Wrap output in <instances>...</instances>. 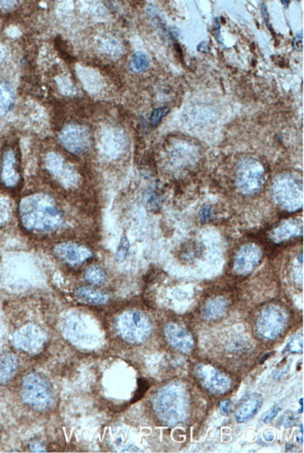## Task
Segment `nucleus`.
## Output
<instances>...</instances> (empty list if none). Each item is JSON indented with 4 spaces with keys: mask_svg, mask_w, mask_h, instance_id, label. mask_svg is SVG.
<instances>
[{
    "mask_svg": "<svg viewBox=\"0 0 304 453\" xmlns=\"http://www.w3.org/2000/svg\"><path fill=\"white\" fill-rule=\"evenodd\" d=\"M30 449L33 452H46L45 447L39 442L33 441L30 444Z\"/></svg>",
    "mask_w": 304,
    "mask_h": 453,
    "instance_id": "28",
    "label": "nucleus"
},
{
    "mask_svg": "<svg viewBox=\"0 0 304 453\" xmlns=\"http://www.w3.org/2000/svg\"><path fill=\"white\" fill-rule=\"evenodd\" d=\"M54 252L60 261L70 265H80L92 256L89 248L73 242L57 243L54 247Z\"/></svg>",
    "mask_w": 304,
    "mask_h": 453,
    "instance_id": "10",
    "label": "nucleus"
},
{
    "mask_svg": "<svg viewBox=\"0 0 304 453\" xmlns=\"http://www.w3.org/2000/svg\"><path fill=\"white\" fill-rule=\"evenodd\" d=\"M19 368V361L12 353L0 354V386L9 383Z\"/></svg>",
    "mask_w": 304,
    "mask_h": 453,
    "instance_id": "15",
    "label": "nucleus"
},
{
    "mask_svg": "<svg viewBox=\"0 0 304 453\" xmlns=\"http://www.w3.org/2000/svg\"><path fill=\"white\" fill-rule=\"evenodd\" d=\"M227 308V301L224 298L216 297L209 300L203 308V316L207 321H216L224 316Z\"/></svg>",
    "mask_w": 304,
    "mask_h": 453,
    "instance_id": "17",
    "label": "nucleus"
},
{
    "mask_svg": "<svg viewBox=\"0 0 304 453\" xmlns=\"http://www.w3.org/2000/svg\"><path fill=\"white\" fill-rule=\"evenodd\" d=\"M59 139L65 149L74 154L83 153L90 145V134L88 128L80 125H67L63 128Z\"/></svg>",
    "mask_w": 304,
    "mask_h": 453,
    "instance_id": "9",
    "label": "nucleus"
},
{
    "mask_svg": "<svg viewBox=\"0 0 304 453\" xmlns=\"http://www.w3.org/2000/svg\"><path fill=\"white\" fill-rule=\"evenodd\" d=\"M13 345L21 352L28 354L41 352L45 345L46 336L43 330L34 324H28L15 332L12 337Z\"/></svg>",
    "mask_w": 304,
    "mask_h": 453,
    "instance_id": "6",
    "label": "nucleus"
},
{
    "mask_svg": "<svg viewBox=\"0 0 304 453\" xmlns=\"http://www.w3.org/2000/svg\"><path fill=\"white\" fill-rule=\"evenodd\" d=\"M300 405H301V410H298V414H301L303 412V398H301Z\"/></svg>",
    "mask_w": 304,
    "mask_h": 453,
    "instance_id": "35",
    "label": "nucleus"
},
{
    "mask_svg": "<svg viewBox=\"0 0 304 453\" xmlns=\"http://www.w3.org/2000/svg\"><path fill=\"white\" fill-rule=\"evenodd\" d=\"M303 352V334H295L290 339L287 344L285 345L283 353H293V354H300Z\"/></svg>",
    "mask_w": 304,
    "mask_h": 453,
    "instance_id": "22",
    "label": "nucleus"
},
{
    "mask_svg": "<svg viewBox=\"0 0 304 453\" xmlns=\"http://www.w3.org/2000/svg\"><path fill=\"white\" fill-rule=\"evenodd\" d=\"M296 421L295 413L292 411L288 410L280 419V424L284 427H290L294 424Z\"/></svg>",
    "mask_w": 304,
    "mask_h": 453,
    "instance_id": "25",
    "label": "nucleus"
},
{
    "mask_svg": "<svg viewBox=\"0 0 304 453\" xmlns=\"http://www.w3.org/2000/svg\"><path fill=\"white\" fill-rule=\"evenodd\" d=\"M63 332L68 340L78 347L89 348L95 344V334L89 332L85 322L79 316H70L65 319Z\"/></svg>",
    "mask_w": 304,
    "mask_h": 453,
    "instance_id": "8",
    "label": "nucleus"
},
{
    "mask_svg": "<svg viewBox=\"0 0 304 453\" xmlns=\"http://www.w3.org/2000/svg\"><path fill=\"white\" fill-rule=\"evenodd\" d=\"M23 403L37 411H47L56 403V392L48 379L39 373L26 374L21 384Z\"/></svg>",
    "mask_w": 304,
    "mask_h": 453,
    "instance_id": "3",
    "label": "nucleus"
},
{
    "mask_svg": "<svg viewBox=\"0 0 304 453\" xmlns=\"http://www.w3.org/2000/svg\"><path fill=\"white\" fill-rule=\"evenodd\" d=\"M74 294L79 300L92 305H102L109 301L106 293L99 292L89 287H80L75 290Z\"/></svg>",
    "mask_w": 304,
    "mask_h": 453,
    "instance_id": "16",
    "label": "nucleus"
},
{
    "mask_svg": "<svg viewBox=\"0 0 304 453\" xmlns=\"http://www.w3.org/2000/svg\"><path fill=\"white\" fill-rule=\"evenodd\" d=\"M153 407L157 417L163 423L175 425L188 417V397L180 385L170 384L154 395Z\"/></svg>",
    "mask_w": 304,
    "mask_h": 453,
    "instance_id": "2",
    "label": "nucleus"
},
{
    "mask_svg": "<svg viewBox=\"0 0 304 453\" xmlns=\"http://www.w3.org/2000/svg\"><path fill=\"white\" fill-rule=\"evenodd\" d=\"M280 411H281V407L279 405H274V407H272L271 410L264 414L263 417H262V421L264 423H269L271 421H274L276 416L278 415Z\"/></svg>",
    "mask_w": 304,
    "mask_h": 453,
    "instance_id": "26",
    "label": "nucleus"
},
{
    "mask_svg": "<svg viewBox=\"0 0 304 453\" xmlns=\"http://www.w3.org/2000/svg\"><path fill=\"white\" fill-rule=\"evenodd\" d=\"M164 335L168 343L181 352L190 353L195 347L192 335L179 324H167L164 328Z\"/></svg>",
    "mask_w": 304,
    "mask_h": 453,
    "instance_id": "12",
    "label": "nucleus"
},
{
    "mask_svg": "<svg viewBox=\"0 0 304 453\" xmlns=\"http://www.w3.org/2000/svg\"><path fill=\"white\" fill-rule=\"evenodd\" d=\"M14 101V91L10 83L0 82V117H3L12 109Z\"/></svg>",
    "mask_w": 304,
    "mask_h": 453,
    "instance_id": "19",
    "label": "nucleus"
},
{
    "mask_svg": "<svg viewBox=\"0 0 304 453\" xmlns=\"http://www.w3.org/2000/svg\"><path fill=\"white\" fill-rule=\"evenodd\" d=\"M19 212L21 223L32 234H54L65 225V214L59 204L44 194H34L23 199Z\"/></svg>",
    "mask_w": 304,
    "mask_h": 453,
    "instance_id": "1",
    "label": "nucleus"
},
{
    "mask_svg": "<svg viewBox=\"0 0 304 453\" xmlns=\"http://www.w3.org/2000/svg\"><path fill=\"white\" fill-rule=\"evenodd\" d=\"M262 252L261 248L256 245H243L235 256L234 271L241 276L252 273L261 261Z\"/></svg>",
    "mask_w": 304,
    "mask_h": 453,
    "instance_id": "11",
    "label": "nucleus"
},
{
    "mask_svg": "<svg viewBox=\"0 0 304 453\" xmlns=\"http://www.w3.org/2000/svg\"><path fill=\"white\" fill-rule=\"evenodd\" d=\"M85 279L89 284L93 285V286H101L106 281V274L101 267L91 265L85 270Z\"/></svg>",
    "mask_w": 304,
    "mask_h": 453,
    "instance_id": "20",
    "label": "nucleus"
},
{
    "mask_svg": "<svg viewBox=\"0 0 304 453\" xmlns=\"http://www.w3.org/2000/svg\"><path fill=\"white\" fill-rule=\"evenodd\" d=\"M262 403H263V400H262L261 395L258 394L248 395L245 399L243 400L239 407L236 410V421L238 423H243L255 417L256 413L261 410Z\"/></svg>",
    "mask_w": 304,
    "mask_h": 453,
    "instance_id": "14",
    "label": "nucleus"
},
{
    "mask_svg": "<svg viewBox=\"0 0 304 453\" xmlns=\"http://www.w3.org/2000/svg\"><path fill=\"white\" fill-rule=\"evenodd\" d=\"M195 372L201 385L212 394H224L232 387V379L213 366L201 363L196 365Z\"/></svg>",
    "mask_w": 304,
    "mask_h": 453,
    "instance_id": "7",
    "label": "nucleus"
},
{
    "mask_svg": "<svg viewBox=\"0 0 304 453\" xmlns=\"http://www.w3.org/2000/svg\"><path fill=\"white\" fill-rule=\"evenodd\" d=\"M287 325V316L279 306L271 305L262 309L256 321V332L264 340H274Z\"/></svg>",
    "mask_w": 304,
    "mask_h": 453,
    "instance_id": "5",
    "label": "nucleus"
},
{
    "mask_svg": "<svg viewBox=\"0 0 304 453\" xmlns=\"http://www.w3.org/2000/svg\"><path fill=\"white\" fill-rule=\"evenodd\" d=\"M4 57H5L4 49L3 47H2L1 44H0V63L3 61Z\"/></svg>",
    "mask_w": 304,
    "mask_h": 453,
    "instance_id": "33",
    "label": "nucleus"
},
{
    "mask_svg": "<svg viewBox=\"0 0 304 453\" xmlns=\"http://www.w3.org/2000/svg\"><path fill=\"white\" fill-rule=\"evenodd\" d=\"M230 408H232V401L230 400L223 401L220 404V411H221L223 415H229Z\"/></svg>",
    "mask_w": 304,
    "mask_h": 453,
    "instance_id": "27",
    "label": "nucleus"
},
{
    "mask_svg": "<svg viewBox=\"0 0 304 453\" xmlns=\"http://www.w3.org/2000/svg\"><path fill=\"white\" fill-rule=\"evenodd\" d=\"M261 12H262V17L264 18V21H265L267 27H268L269 30L272 31V33L274 34V30H272V28L271 27V23L269 22V14H268V10H267V7L265 4H262L261 5Z\"/></svg>",
    "mask_w": 304,
    "mask_h": 453,
    "instance_id": "29",
    "label": "nucleus"
},
{
    "mask_svg": "<svg viewBox=\"0 0 304 453\" xmlns=\"http://www.w3.org/2000/svg\"><path fill=\"white\" fill-rule=\"evenodd\" d=\"M128 250H130V242H128L127 237H122L116 251V261L118 263H123L125 260Z\"/></svg>",
    "mask_w": 304,
    "mask_h": 453,
    "instance_id": "23",
    "label": "nucleus"
},
{
    "mask_svg": "<svg viewBox=\"0 0 304 453\" xmlns=\"http://www.w3.org/2000/svg\"><path fill=\"white\" fill-rule=\"evenodd\" d=\"M149 65H150V60H149L148 57L143 53L135 54L130 62V69L136 72H143V70H148Z\"/></svg>",
    "mask_w": 304,
    "mask_h": 453,
    "instance_id": "21",
    "label": "nucleus"
},
{
    "mask_svg": "<svg viewBox=\"0 0 304 453\" xmlns=\"http://www.w3.org/2000/svg\"><path fill=\"white\" fill-rule=\"evenodd\" d=\"M169 112L170 109L168 108V107H162V108L154 110V111L152 112L151 115V124L153 125L154 127H156V125L161 123L162 119H163L165 115H166Z\"/></svg>",
    "mask_w": 304,
    "mask_h": 453,
    "instance_id": "24",
    "label": "nucleus"
},
{
    "mask_svg": "<svg viewBox=\"0 0 304 453\" xmlns=\"http://www.w3.org/2000/svg\"><path fill=\"white\" fill-rule=\"evenodd\" d=\"M20 174L18 172L17 154L14 151L8 150L4 154L2 162L1 181L8 188H12L19 183Z\"/></svg>",
    "mask_w": 304,
    "mask_h": 453,
    "instance_id": "13",
    "label": "nucleus"
},
{
    "mask_svg": "<svg viewBox=\"0 0 304 453\" xmlns=\"http://www.w3.org/2000/svg\"><path fill=\"white\" fill-rule=\"evenodd\" d=\"M271 355V353H267V354L264 355L263 357L259 360V363H263L264 361H265L266 359H268L269 356Z\"/></svg>",
    "mask_w": 304,
    "mask_h": 453,
    "instance_id": "34",
    "label": "nucleus"
},
{
    "mask_svg": "<svg viewBox=\"0 0 304 453\" xmlns=\"http://www.w3.org/2000/svg\"><path fill=\"white\" fill-rule=\"evenodd\" d=\"M301 39H303V33L301 34V37L300 35L296 37L294 41H293L295 49L300 50V41H303Z\"/></svg>",
    "mask_w": 304,
    "mask_h": 453,
    "instance_id": "31",
    "label": "nucleus"
},
{
    "mask_svg": "<svg viewBox=\"0 0 304 453\" xmlns=\"http://www.w3.org/2000/svg\"><path fill=\"white\" fill-rule=\"evenodd\" d=\"M301 434H298L297 437L298 442H300L301 444L303 443V425L301 424L300 429Z\"/></svg>",
    "mask_w": 304,
    "mask_h": 453,
    "instance_id": "32",
    "label": "nucleus"
},
{
    "mask_svg": "<svg viewBox=\"0 0 304 453\" xmlns=\"http://www.w3.org/2000/svg\"><path fill=\"white\" fill-rule=\"evenodd\" d=\"M201 217L203 221H206V220H208L210 217H211V207H204L203 210H201Z\"/></svg>",
    "mask_w": 304,
    "mask_h": 453,
    "instance_id": "30",
    "label": "nucleus"
},
{
    "mask_svg": "<svg viewBox=\"0 0 304 453\" xmlns=\"http://www.w3.org/2000/svg\"><path fill=\"white\" fill-rule=\"evenodd\" d=\"M301 232V227L300 224L294 221H288L281 225V226L277 227L272 232V237L275 242L281 243L298 236Z\"/></svg>",
    "mask_w": 304,
    "mask_h": 453,
    "instance_id": "18",
    "label": "nucleus"
},
{
    "mask_svg": "<svg viewBox=\"0 0 304 453\" xmlns=\"http://www.w3.org/2000/svg\"><path fill=\"white\" fill-rule=\"evenodd\" d=\"M114 325L119 337L130 344L145 342L153 331L150 318L145 313L133 309L120 314Z\"/></svg>",
    "mask_w": 304,
    "mask_h": 453,
    "instance_id": "4",
    "label": "nucleus"
}]
</instances>
